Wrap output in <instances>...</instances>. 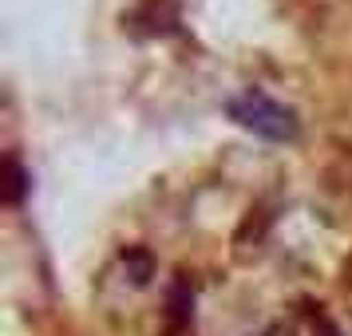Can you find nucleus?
Returning a JSON list of instances; mask_svg holds the SVG:
<instances>
[{
  "instance_id": "obj_4",
  "label": "nucleus",
  "mask_w": 352,
  "mask_h": 336,
  "mask_svg": "<svg viewBox=\"0 0 352 336\" xmlns=\"http://www.w3.org/2000/svg\"><path fill=\"white\" fill-rule=\"evenodd\" d=\"M123 265H127V273H131V281H135V285H146V281L155 277L151 249H143V245H131L127 254H123Z\"/></svg>"
},
{
  "instance_id": "obj_1",
  "label": "nucleus",
  "mask_w": 352,
  "mask_h": 336,
  "mask_svg": "<svg viewBox=\"0 0 352 336\" xmlns=\"http://www.w3.org/2000/svg\"><path fill=\"white\" fill-rule=\"evenodd\" d=\"M226 115H230L238 127L254 131V135L270 139V143H293V139L301 135L297 111L285 107V103H277V99L265 96V91H257V87H250V91H241V96L230 99V103H226Z\"/></svg>"
},
{
  "instance_id": "obj_5",
  "label": "nucleus",
  "mask_w": 352,
  "mask_h": 336,
  "mask_svg": "<svg viewBox=\"0 0 352 336\" xmlns=\"http://www.w3.org/2000/svg\"><path fill=\"white\" fill-rule=\"evenodd\" d=\"M309 324H313V333L317 336H340V328L320 313V304H309Z\"/></svg>"
},
{
  "instance_id": "obj_6",
  "label": "nucleus",
  "mask_w": 352,
  "mask_h": 336,
  "mask_svg": "<svg viewBox=\"0 0 352 336\" xmlns=\"http://www.w3.org/2000/svg\"><path fill=\"white\" fill-rule=\"evenodd\" d=\"M344 273H349V285H352V261H349V269H344Z\"/></svg>"
},
{
  "instance_id": "obj_3",
  "label": "nucleus",
  "mask_w": 352,
  "mask_h": 336,
  "mask_svg": "<svg viewBox=\"0 0 352 336\" xmlns=\"http://www.w3.org/2000/svg\"><path fill=\"white\" fill-rule=\"evenodd\" d=\"M28 186H32L28 170L20 166L16 155H8V159H4V186H0V198H4L8 206H20V202H24V194H28Z\"/></svg>"
},
{
  "instance_id": "obj_2",
  "label": "nucleus",
  "mask_w": 352,
  "mask_h": 336,
  "mask_svg": "<svg viewBox=\"0 0 352 336\" xmlns=\"http://www.w3.org/2000/svg\"><path fill=\"white\" fill-rule=\"evenodd\" d=\"M190 320H194V293L186 285V277H178L170 285V293H166V333L170 336L186 333Z\"/></svg>"
}]
</instances>
